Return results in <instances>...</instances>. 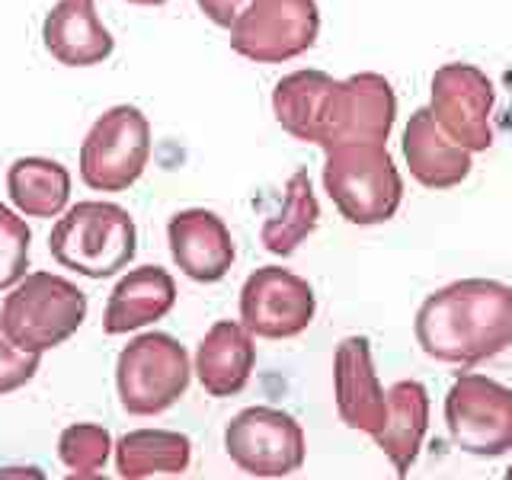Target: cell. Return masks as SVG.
<instances>
[{
  "instance_id": "8992f818",
  "label": "cell",
  "mask_w": 512,
  "mask_h": 480,
  "mask_svg": "<svg viewBox=\"0 0 512 480\" xmlns=\"http://www.w3.org/2000/svg\"><path fill=\"white\" fill-rule=\"evenodd\" d=\"M189 378L192 362L186 349L167 333L135 336L116 362L119 400L132 416H157L170 410L186 394Z\"/></svg>"
},
{
  "instance_id": "30bf717a",
  "label": "cell",
  "mask_w": 512,
  "mask_h": 480,
  "mask_svg": "<svg viewBox=\"0 0 512 480\" xmlns=\"http://www.w3.org/2000/svg\"><path fill=\"white\" fill-rule=\"evenodd\" d=\"M231 461L250 477H288L304 464V429L295 416L272 407L240 410L224 429Z\"/></svg>"
},
{
  "instance_id": "7c38bea8",
  "label": "cell",
  "mask_w": 512,
  "mask_h": 480,
  "mask_svg": "<svg viewBox=\"0 0 512 480\" xmlns=\"http://www.w3.org/2000/svg\"><path fill=\"white\" fill-rule=\"evenodd\" d=\"M314 311V288L282 266L256 269L240 288V324L263 340H292L308 330Z\"/></svg>"
},
{
  "instance_id": "277c9868",
  "label": "cell",
  "mask_w": 512,
  "mask_h": 480,
  "mask_svg": "<svg viewBox=\"0 0 512 480\" xmlns=\"http://www.w3.org/2000/svg\"><path fill=\"white\" fill-rule=\"evenodd\" d=\"M324 189L346 221L372 228L397 215L404 180L384 144H343L327 151Z\"/></svg>"
},
{
  "instance_id": "d6986e66",
  "label": "cell",
  "mask_w": 512,
  "mask_h": 480,
  "mask_svg": "<svg viewBox=\"0 0 512 480\" xmlns=\"http://www.w3.org/2000/svg\"><path fill=\"white\" fill-rule=\"evenodd\" d=\"M429 429V394L420 381H397L388 388V413L375 442L391 458L397 477H407Z\"/></svg>"
},
{
  "instance_id": "9a60e30c",
  "label": "cell",
  "mask_w": 512,
  "mask_h": 480,
  "mask_svg": "<svg viewBox=\"0 0 512 480\" xmlns=\"http://www.w3.org/2000/svg\"><path fill=\"white\" fill-rule=\"evenodd\" d=\"M400 151L410 173L426 189H452L461 186L471 173V151L448 138L432 109H416L400 135Z\"/></svg>"
},
{
  "instance_id": "44dd1931",
  "label": "cell",
  "mask_w": 512,
  "mask_h": 480,
  "mask_svg": "<svg viewBox=\"0 0 512 480\" xmlns=\"http://www.w3.org/2000/svg\"><path fill=\"white\" fill-rule=\"evenodd\" d=\"M192 445L183 432L135 429L116 442V471L125 480H144L157 474H183L189 468Z\"/></svg>"
},
{
  "instance_id": "6da1fadb",
  "label": "cell",
  "mask_w": 512,
  "mask_h": 480,
  "mask_svg": "<svg viewBox=\"0 0 512 480\" xmlns=\"http://www.w3.org/2000/svg\"><path fill=\"white\" fill-rule=\"evenodd\" d=\"M272 112L288 135L324 151L343 144H388L397 96L388 77L372 71L333 80L324 71L304 68L276 84Z\"/></svg>"
},
{
  "instance_id": "7a4b0ae2",
  "label": "cell",
  "mask_w": 512,
  "mask_h": 480,
  "mask_svg": "<svg viewBox=\"0 0 512 480\" xmlns=\"http://www.w3.org/2000/svg\"><path fill=\"white\" fill-rule=\"evenodd\" d=\"M416 340L445 365H480L512 346V288L496 279H458L416 311Z\"/></svg>"
},
{
  "instance_id": "7402d4cb",
  "label": "cell",
  "mask_w": 512,
  "mask_h": 480,
  "mask_svg": "<svg viewBox=\"0 0 512 480\" xmlns=\"http://www.w3.org/2000/svg\"><path fill=\"white\" fill-rule=\"evenodd\" d=\"M320 221V205L314 196L311 176L308 167H298L292 173V180L285 183V202L282 212L272 215L263 231H260V244L276 253V256H292L304 240L311 237V231L317 228Z\"/></svg>"
},
{
  "instance_id": "d4e9b609",
  "label": "cell",
  "mask_w": 512,
  "mask_h": 480,
  "mask_svg": "<svg viewBox=\"0 0 512 480\" xmlns=\"http://www.w3.org/2000/svg\"><path fill=\"white\" fill-rule=\"evenodd\" d=\"M39 372V352L20 349L0 324V394L20 391Z\"/></svg>"
},
{
  "instance_id": "5b68a950",
  "label": "cell",
  "mask_w": 512,
  "mask_h": 480,
  "mask_svg": "<svg viewBox=\"0 0 512 480\" xmlns=\"http://www.w3.org/2000/svg\"><path fill=\"white\" fill-rule=\"evenodd\" d=\"M84 320L87 295L55 272L23 276V282L13 285L0 308V324L10 333V340L20 349L39 352V356L71 340Z\"/></svg>"
},
{
  "instance_id": "ffe728a7",
  "label": "cell",
  "mask_w": 512,
  "mask_h": 480,
  "mask_svg": "<svg viewBox=\"0 0 512 480\" xmlns=\"http://www.w3.org/2000/svg\"><path fill=\"white\" fill-rule=\"evenodd\" d=\"M7 192L16 212L32 218H55L71 199V173L58 160L20 157L7 170Z\"/></svg>"
},
{
  "instance_id": "4fadbf2b",
  "label": "cell",
  "mask_w": 512,
  "mask_h": 480,
  "mask_svg": "<svg viewBox=\"0 0 512 480\" xmlns=\"http://www.w3.org/2000/svg\"><path fill=\"white\" fill-rule=\"evenodd\" d=\"M333 391L336 410L349 429L375 436L388 413V391L381 388L372 346L365 336H349L333 352Z\"/></svg>"
},
{
  "instance_id": "e0dca14e",
  "label": "cell",
  "mask_w": 512,
  "mask_h": 480,
  "mask_svg": "<svg viewBox=\"0 0 512 480\" xmlns=\"http://www.w3.org/2000/svg\"><path fill=\"white\" fill-rule=\"evenodd\" d=\"M173 304H176V282L170 272L160 266H138L112 288L103 314V330L109 336L132 333L138 327H148L154 320L167 317Z\"/></svg>"
},
{
  "instance_id": "ba28073f",
  "label": "cell",
  "mask_w": 512,
  "mask_h": 480,
  "mask_svg": "<svg viewBox=\"0 0 512 480\" xmlns=\"http://www.w3.org/2000/svg\"><path fill=\"white\" fill-rule=\"evenodd\" d=\"M320 10L314 0H250L231 26V48L256 64H282L317 42Z\"/></svg>"
},
{
  "instance_id": "cb8c5ba5",
  "label": "cell",
  "mask_w": 512,
  "mask_h": 480,
  "mask_svg": "<svg viewBox=\"0 0 512 480\" xmlns=\"http://www.w3.org/2000/svg\"><path fill=\"white\" fill-rule=\"evenodd\" d=\"M29 224L0 202V292L23 282L29 269Z\"/></svg>"
},
{
  "instance_id": "484cf974",
  "label": "cell",
  "mask_w": 512,
  "mask_h": 480,
  "mask_svg": "<svg viewBox=\"0 0 512 480\" xmlns=\"http://www.w3.org/2000/svg\"><path fill=\"white\" fill-rule=\"evenodd\" d=\"M202 13L221 29H231L240 13L250 7V0H199Z\"/></svg>"
},
{
  "instance_id": "603a6c76",
  "label": "cell",
  "mask_w": 512,
  "mask_h": 480,
  "mask_svg": "<svg viewBox=\"0 0 512 480\" xmlns=\"http://www.w3.org/2000/svg\"><path fill=\"white\" fill-rule=\"evenodd\" d=\"M112 439L103 426L96 423H74L61 432L58 458L74 477H96L109 461Z\"/></svg>"
},
{
  "instance_id": "8fae6325",
  "label": "cell",
  "mask_w": 512,
  "mask_h": 480,
  "mask_svg": "<svg viewBox=\"0 0 512 480\" xmlns=\"http://www.w3.org/2000/svg\"><path fill=\"white\" fill-rule=\"evenodd\" d=\"M432 100L429 109L439 128L461 144L464 151H487L493 144L490 109L496 103L493 80L474 64H442L432 74Z\"/></svg>"
},
{
  "instance_id": "ac0fdd59",
  "label": "cell",
  "mask_w": 512,
  "mask_h": 480,
  "mask_svg": "<svg viewBox=\"0 0 512 480\" xmlns=\"http://www.w3.org/2000/svg\"><path fill=\"white\" fill-rule=\"evenodd\" d=\"M256 365L250 330L237 320H218L196 352V375L212 397H234L247 388Z\"/></svg>"
},
{
  "instance_id": "83f0119b",
  "label": "cell",
  "mask_w": 512,
  "mask_h": 480,
  "mask_svg": "<svg viewBox=\"0 0 512 480\" xmlns=\"http://www.w3.org/2000/svg\"><path fill=\"white\" fill-rule=\"evenodd\" d=\"M506 477H509V480H512V468H509V471H506Z\"/></svg>"
},
{
  "instance_id": "2e32d148",
  "label": "cell",
  "mask_w": 512,
  "mask_h": 480,
  "mask_svg": "<svg viewBox=\"0 0 512 480\" xmlns=\"http://www.w3.org/2000/svg\"><path fill=\"white\" fill-rule=\"evenodd\" d=\"M45 48L68 68H93L112 55L116 39L100 23L93 0H58L42 26Z\"/></svg>"
},
{
  "instance_id": "4316f807",
  "label": "cell",
  "mask_w": 512,
  "mask_h": 480,
  "mask_svg": "<svg viewBox=\"0 0 512 480\" xmlns=\"http://www.w3.org/2000/svg\"><path fill=\"white\" fill-rule=\"evenodd\" d=\"M128 4H135V7H160V4H167V0H128Z\"/></svg>"
},
{
  "instance_id": "3957f363",
  "label": "cell",
  "mask_w": 512,
  "mask_h": 480,
  "mask_svg": "<svg viewBox=\"0 0 512 480\" xmlns=\"http://www.w3.org/2000/svg\"><path fill=\"white\" fill-rule=\"evenodd\" d=\"M52 256L87 279H109L135 260L138 231L132 215L112 202H77L48 234Z\"/></svg>"
},
{
  "instance_id": "52a82bcc",
  "label": "cell",
  "mask_w": 512,
  "mask_h": 480,
  "mask_svg": "<svg viewBox=\"0 0 512 480\" xmlns=\"http://www.w3.org/2000/svg\"><path fill=\"white\" fill-rule=\"evenodd\" d=\"M151 157V125L135 106H116L93 122L80 148L84 186L100 192H125L141 180Z\"/></svg>"
},
{
  "instance_id": "9c48e42d",
  "label": "cell",
  "mask_w": 512,
  "mask_h": 480,
  "mask_svg": "<svg viewBox=\"0 0 512 480\" xmlns=\"http://www.w3.org/2000/svg\"><path fill=\"white\" fill-rule=\"evenodd\" d=\"M445 426L455 445L471 455L512 452V388L487 375H458L445 394Z\"/></svg>"
},
{
  "instance_id": "5bb4252c",
  "label": "cell",
  "mask_w": 512,
  "mask_h": 480,
  "mask_svg": "<svg viewBox=\"0 0 512 480\" xmlns=\"http://www.w3.org/2000/svg\"><path fill=\"white\" fill-rule=\"evenodd\" d=\"M173 263L192 282L212 285L221 282L234 266V240L228 224L208 208H186L167 224Z\"/></svg>"
}]
</instances>
